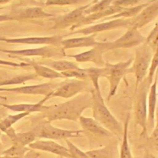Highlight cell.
I'll return each instance as SVG.
<instances>
[{"instance_id": "cell-1", "label": "cell", "mask_w": 158, "mask_h": 158, "mask_svg": "<svg viewBox=\"0 0 158 158\" xmlns=\"http://www.w3.org/2000/svg\"><path fill=\"white\" fill-rule=\"evenodd\" d=\"M89 106L88 99L76 98L64 103L49 106L48 109L43 112V117L49 122L57 120L77 121Z\"/></svg>"}, {"instance_id": "cell-18", "label": "cell", "mask_w": 158, "mask_h": 158, "mask_svg": "<svg viewBox=\"0 0 158 158\" xmlns=\"http://www.w3.org/2000/svg\"><path fill=\"white\" fill-rule=\"evenodd\" d=\"M130 120V115H128L123 130V140L120 148V158H133L132 154L131 152V150L129 146V143L128 140V123Z\"/></svg>"}, {"instance_id": "cell-17", "label": "cell", "mask_w": 158, "mask_h": 158, "mask_svg": "<svg viewBox=\"0 0 158 158\" xmlns=\"http://www.w3.org/2000/svg\"><path fill=\"white\" fill-rule=\"evenodd\" d=\"M62 44L65 48H76L81 46H87L97 44L94 39V36L88 37L72 38L65 40L62 42Z\"/></svg>"}, {"instance_id": "cell-20", "label": "cell", "mask_w": 158, "mask_h": 158, "mask_svg": "<svg viewBox=\"0 0 158 158\" xmlns=\"http://www.w3.org/2000/svg\"><path fill=\"white\" fill-rule=\"evenodd\" d=\"M86 7H81L80 9H77L70 13L67 14L66 15L61 17L58 22H57V26H61V27H65L66 25H69L70 23H73V22L76 21L78 19H79L82 13L84 12V9Z\"/></svg>"}, {"instance_id": "cell-29", "label": "cell", "mask_w": 158, "mask_h": 158, "mask_svg": "<svg viewBox=\"0 0 158 158\" xmlns=\"http://www.w3.org/2000/svg\"><path fill=\"white\" fill-rule=\"evenodd\" d=\"M8 52H10L12 54H21V55H25V56H30V55H43L48 52L47 48H40V49H27V50H22V51H2Z\"/></svg>"}, {"instance_id": "cell-35", "label": "cell", "mask_w": 158, "mask_h": 158, "mask_svg": "<svg viewBox=\"0 0 158 158\" xmlns=\"http://www.w3.org/2000/svg\"><path fill=\"white\" fill-rule=\"evenodd\" d=\"M78 0H49L48 2V4H66L75 3Z\"/></svg>"}, {"instance_id": "cell-16", "label": "cell", "mask_w": 158, "mask_h": 158, "mask_svg": "<svg viewBox=\"0 0 158 158\" xmlns=\"http://www.w3.org/2000/svg\"><path fill=\"white\" fill-rule=\"evenodd\" d=\"M150 56L147 52H144L139 55L136 62V75L137 77V83L143 78L145 75L149 61Z\"/></svg>"}, {"instance_id": "cell-26", "label": "cell", "mask_w": 158, "mask_h": 158, "mask_svg": "<svg viewBox=\"0 0 158 158\" xmlns=\"http://www.w3.org/2000/svg\"><path fill=\"white\" fill-rule=\"evenodd\" d=\"M51 14H47L42 10L41 8L39 7H33L29 8L25 10L23 12V16L26 18H41L47 16H51Z\"/></svg>"}, {"instance_id": "cell-32", "label": "cell", "mask_w": 158, "mask_h": 158, "mask_svg": "<svg viewBox=\"0 0 158 158\" xmlns=\"http://www.w3.org/2000/svg\"><path fill=\"white\" fill-rule=\"evenodd\" d=\"M94 50L92 49L88 51H86L85 52L81 53L80 54H78L76 56H74V57L78 60V61H86L89 60L92 56L94 55Z\"/></svg>"}, {"instance_id": "cell-2", "label": "cell", "mask_w": 158, "mask_h": 158, "mask_svg": "<svg viewBox=\"0 0 158 158\" xmlns=\"http://www.w3.org/2000/svg\"><path fill=\"white\" fill-rule=\"evenodd\" d=\"M93 116L94 119L111 133L117 135L123 133V129L120 123L104 105L101 96H98L93 101Z\"/></svg>"}, {"instance_id": "cell-11", "label": "cell", "mask_w": 158, "mask_h": 158, "mask_svg": "<svg viewBox=\"0 0 158 158\" xmlns=\"http://www.w3.org/2000/svg\"><path fill=\"white\" fill-rule=\"evenodd\" d=\"M12 139L15 144L25 146L35 141L36 136L33 132H24L16 133L12 128L5 131Z\"/></svg>"}, {"instance_id": "cell-38", "label": "cell", "mask_w": 158, "mask_h": 158, "mask_svg": "<svg viewBox=\"0 0 158 158\" xmlns=\"http://www.w3.org/2000/svg\"><path fill=\"white\" fill-rule=\"evenodd\" d=\"M0 64H6V65H15V66L20 65V64H17L10 62H7L2 60H0Z\"/></svg>"}, {"instance_id": "cell-9", "label": "cell", "mask_w": 158, "mask_h": 158, "mask_svg": "<svg viewBox=\"0 0 158 158\" xmlns=\"http://www.w3.org/2000/svg\"><path fill=\"white\" fill-rule=\"evenodd\" d=\"M78 120L81 127L91 133L102 136H110L112 135L109 130L106 129L93 118L81 115Z\"/></svg>"}, {"instance_id": "cell-7", "label": "cell", "mask_w": 158, "mask_h": 158, "mask_svg": "<svg viewBox=\"0 0 158 158\" xmlns=\"http://www.w3.org/2000/svg\"><path fill=\"white\" fill-rule=\"evenodd\" d=\"M51 93L46 95L44 99L40 101L36 104H14V105H3L4 107L15 111L20 112H44L47 110L49 106H44L43 103L51 96Z\"/></svg>"}, {"instance_id": "cell-34", "label": "cell", "mask_w": 158, "mask_h": 158, "mask_svg": "<svg viewBox=\"0 0 158 158\" xmlns=\"http://www.w3.org/2000/svg\"><path fill=\"white\" fill-rule=\"evenodd\" d=\"M157 133H157V127H156L154 128L153 132L152 133V134L150 136L151 142L156 150L157 149V138H158Z\"/></svg>"}, {"instance_id": "cell-12", "label": "cell", "mask_w": 158, "mask_h": 158, "mask_svg": "<svg viewBox=\"0 0 158 158\" xmlns=\"http://www.w3.org/2000/svg\"><path fill=\"white\" fill-rule=\"evenodd\" d=\"M130 62L122 63L112 67L110 69V90L109 98H110L111 96L114 95L116 89L117 88V85L119 83V81L124 73V71L127 65Z\"/></svg>"}, {"instance_id": "cell-13", "label": "cell", "mask_w": 158, "mask_h": 158, "mask_svg": "<svg viewBox=\"0 0 158 158\" xmlns=\"http://www.w3.org/2000/svg\"><path fill=\"white\" fill-rule=\"evenodd\" d=\"M156 106V82L151 87L149 96L148 102V114L147 123H149V127L154 129L155 127V111Z\"/></svg>"}, {"instance_id": "cell-22", "label": "cell", "mask_w": 158, "mask_h": 158, "mask_svg": "<svg viewBox=\"0 0 158 158\" xmlns=\"http://www.w3.org/2000/svg\"><path fill=\"white\" fill-rule=\"evenodd\" d=\"M86 154L89 158H113L112 154L108 147L88 151Z\"/></svg>"}, {"instance_id": "cell-33", "label": "cell", "mask_w": 158, "mask_h": 158, "mask_svg": "<svg viewBox=\"0 0 158 158\" xmlns=\"http://www.w3.org/2000/svg\"><path fill=\"white\" fill-rule=\"evenodd\" d=\"M144 6H146V4L142 5V6H138V7H134V8H132V9H130L127 10V11H125V12H123L122 13H120L119 14H117V15H114V17L130 16V15H132L137 13L142 8V7H144Z\"/></svg>"}, {"instance_id": "cell-5", "label": "cell", "mask_w": 158, "mask_h": 158, "mask_svg": "<svg viewBox=\"0 0 158 158\" xmlns=\"http://www.w3.org/2000/svg\"><path fill=\"white\" fill-rule=\"evenodd\" d=\"M146 96L145 92L142 93L139 95L136 107V122L142 128L141 135H144L147 130L148 109Z\"/></svg>"}, {"instance_id": "cell-28", "label": "cell", "mask_w": 158, "mask_h": 158, "mask_svg": "<svg viewBox=\"0 0 158 158\" xmlns=\"http://www.w3.org/2000/svg\"><path fill=\"white\" fill-rule=\"evenodd\" d=\"M45 64L50 65L57 70H66L78 69L77 66L73 63L67 61H56Z\"/></svg>"}, {"instance_id": "cell-19", "label": "cell", "mask_w": 158, "mask_h": 158, "mask_svg": "<svg viewBox=\"0 0 158 158\" xmlns=\"http://www.w3.org/2000/svg\"><path fill=\"white\" fill-rule=\"evenodd\" d=\"M57 40L54 37H33L13 40L0 39L1 41H4L9 43H30V44H39V43H52Z\"/></svg>"}, {"instance_id": "cell-31", "label": "cell", "mask_w": 158, "mask_h": 158, "mask_svg": "<svg viewBox=\"0 0 158 158\" xmlns=\"http://www.w3.org/2000/svg\"><path fill=\"white\" fill-rule=\"evenodd\" d=\"M73 70H69V71H65L62 73L66 77H75L78 78H85L86 77V72L85 70H80L79 69Z\"/></svg>"}, {"instance_id": "cell-15", "label": "cell", "mask_w": 158, "mask_h": 158, "mask_svg": "<svg viewBox=\"0 0 158 158\" xmlns=\"http://www.w3.org/2000/svg\"><path fill=\"white\" fill-rule=\"evenodd\" d=\"M157 3L148 7L145 9L143 12L138 17L134 23L135 28L140 27L148 22H149L157 14Z\"/></svg>"}, {"instance_id": "cell-23", "label": "cell", "mask_w": 158, "mask_h": 158, "mask_svg": "<svg viewBox=\"0 0 158 158\" xmlns=\"http://www.w3.org/2000/svg\"><path fill=\"white\" fill-rule=\"evenodd\" d=\"M28 150V149L25 146L14 144L9 149L6 150L3 153L4 156H6L9 158H20Z\"/></svg>"}, {"instance_id": "cell-36", "label": "cell", "mask_w": 158, "mask_h": 158, "mask_svg": "<svg viewBox=\"0 0 158 158\" xmlns=\"http://www.w3.org/2000/svg\"><path fill=\"white\" fill-rule=\"evenodd\" d=\"M139 0H117L115 1V6H127L138 2Z\"/></svg>"}, {"instance_id": "cell-37", "label": "cell", "mask_w": 158, "mask_h": 158, "mask_svg": "<svg viewBox=\"0 0 158 158\" xmlns=\"http://www.w3.org/2000/svg\"><path fill=\"white\" fill-rule=\"evenodd\" d=\"M157 65V54H156L155 57H154V61H153V64H152V67L151 68V70H150V77L151 78L152 77V75L154 73V69L156 68Z\"/></svg>"}, {"instance_id": "cell-8", "label": "cell", "mask_w": 158, "mask_h": 158, "mask_svg": "<svg viewBox=\"0 0 158 158\" xmlns=\"http://www.w3.org/2000/svg\"><path fill=\"white\" fill-rule=\"evenodd\" d=\"M83 83L79 81H73L60 86L55 91H52L51 96H59L69 98L80 92L83 88Z\"/></svg>"}, {"instance_id": "cell-39", "label": "cell", "mask_w": 158, "mask_h": 158, "mask_svg": "<svg viewBox=\"0 0 158 158\" xmlns=\"http://www.w3.org/2000/svg\"><path fill=\"white\" fill-rule=\"evenodd\" d=\"M8 17L7 16H5V15H0V21H2V20H7L8 19Z\"/></svg>"}, {"instance_id": "cell-14", "label": "cell", "mask_w": 158, "mask_h": 158, "mask_svg": "<svg viewBox=\"0 0 158 158\" xmlns=\"http://www.w3.org/2000/svg\"><path fill=\"white\" fill-rule=\"evenodd\" d=\"M127 23V21L123 20H116L110 21L109 22L106 23H102L100 24L96 25L94 26L91 27L89 28H87L85 29H83L81 30H79L78 33H81L84 34H89L91 33L94 32H98L101 31L102 30H106L107 29H110L112 28H114L116 27H119L122 25H125Z\"/></svg>"}, {"instance_id": "cell-40", "label": "cell", "mask_w": 158, "mask_h": 158, "mask_svg": "<svg viewBox=\"0 0 158 158\" xmlns=\"http://www.w3.org/2000/svg\"><path fill=\"white\" fill-rule=\"evenodd\" d=\"M0 158H9V157L6 156H1Z\"/></svg>"}, {"instance_id": "cell-3", "label": "cell", "mask_w": 158, "mask_h": 158, "mask_svg": "<svg viewBox=\"0 0 158 158\" xmlns=\"http://www.w3.org/2000/svg\"><path fill=\"white\" fill-rule=\"evenodd\" d=\"M83 132L82 130H64L54 127L48 121L42 123L35 133L36 137L49 139H61L77 137Z\"/></svg>"}, {"instance_id": "cell-21", "label": "cell", "mask_w": 158, "mask_h": 158, "mask_svg": "<svg viewBox=\"0 0 158 158\" xmlns=\"http://www.w3.org/2000/svg\"><path fill=\"white\" fill-rule=\"evenodd\" d=\"M28 114L29 113L28 112H20V114L16 115H10L7 116L0 122V130L5 132L9 128H11L12 125L14 124L16 122L22 118L23 117L28 115Z\"/></svg>"}, {"instance_id": "cell-30", "label": "cell", "mask_w": 158, "mask_h": 158, "mask_svg": "<svg viewBox=\"0 0 158 158\" xmlns=\"http://www.w3.org/2000/svg\"><path fill=\"white\" fill-rule=\"evenodd\" d=\"M112 1V0H102L98 4L90 7L89 9L85 10V12L86 13H91V12H98L101 11L105 9L106 8H107V7L109 5L110 2Z\"/></svg>"}, {"instance_id": "cell-4", "label": "cell", "mask_w": 158, "mask_h": 158, "mask_svg": "<svg viewBox=\"0 0 158 158\" xmlns=\"http://www.w3.org/2000/svg\"><path fill=\"white\" fill-rule=\"evenodd\" d=\"M28 147L33 149L51 152L62 157L71 158L67 148L51 139L33 141L28 144Z\"/></svg>"}, {"instance_id": "cell-41", "label": "cell", "mask_w": 158, "mask_h": 158, "mask_svg": "<svg viewBox=\"0 0 158 158\" xmlns=\"http://www.w3.org/2000/svg\"><path fill=\"white\" fill-rule=\"evenodd\" d=\"M7 1H9V0H0V2H6Z\"/></svg>"}, {"instance_id": "cell-25", "label": "cell", "mask_w": 158, "mask_h": 158, "mask_svg": "<svg viewBox=\"0 0 158 158\" xmlns=\"http://www.w3.org/2000/svg\"><path fill=\"white\" fill-rule=\"evenodd\" d=\"M122 9V7H120L119 6H117L109 7H107L105 9L101 10V11L96 12V14L88 17V18H86L85 19V20H93L97 19H99L101 17L106 16L107 15H110L111 14L118 12V11L121 10Z\"/></svg>"}, {"instance_id": "cell-24", "label": "cell", "mask_w": 158, "mask_h": 158, "mask_svg": "<svg viewBox=\"0 0 158 158\" xmlns=\"http://www.w3.org/2000/svg\"><path fill=\"white\" fill-rule=\"evenodd\" d=\"M34 68L36 70L37 73L46 78H57V77H62V76L59 73L55 72L54 70H51V69L47 68L46 67H43L39 65H34Z\"/></svg>"}, {"instance_id": "cell-27", "label": "cell", "mask_w": 158, "mask_h": 158, "mask_svg": "<svg viewBox=\"0 0 158 158\" xmlns=\"http://www.w3.org/2000/svg\"><path fill=\"white\" fill-rule=\"evenodd\" d=\"M66 143L71 158H89L86 152H83L69 139H66Z\"/></svg>"}, {"instance_id": "cell-6", "label": "cell", "mask_w": 158, "mask_h": 158, "mask_svg": "<svg viewBox=\"0 0 158 158\" xmlns=\"http://www.w3.org/2000/svg\"><path fill=\"white\" fill-rule=\"evenodd\" d=\"M143 40V36L137 31L136 28H134L127 32L123 36L118 39L113 43H110L109 45L112 48L120 47H131L139 43Z\"/></svg>"}, {"instance_id": "cell-10", "label": "cell", "mask_w": 158, "mask_h": 158, "mask_svg": "<svg viewBox=\"0 0 158 158\" xmlns=\"http://www.w3.org/2000/svg\"><path fill=\"white\" fill-rule=\"evenodd\" d=\"M0 91H10L22 94H49L51 93L52 87L51 85L48 83L33 85V86H27L11 89H1Z\"/></svg>"}]
</instances>
